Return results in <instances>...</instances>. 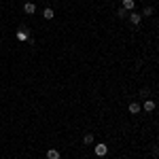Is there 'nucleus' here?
<instances>
[{
  "label": "nucleus",
  "mask_w": 159,
  "mask_h": 159,
  "mask_svg": "<svg viewBox=\"0 0 159 159\" xmlns=\"http://www.w3.org/2000/svg\"><path fill=\"white\" fill-rule=\"evenodd\" d=\"M157 157H159V148H157Z\"/></svg>",
  "instance_id": "f8f14e48"
},
{
  "label": "nucleus",
  "mask_w": 159,
  "mask_h": 159,
  "mask_svg": "<svg viewBox=\"0 0 159 159\" xmlns=\"http://www.w3.org/2000/svg\"><path fill=\"white\" fill-rule=\"evenodd\" d=\"M24 11L28 13V15H34V13H36V4H34V2H25V4H24Z\"/></svg>",
  "instance_id": "20e7f679"
},
{
  "label": "nucleus",
  "mask_w": 159,
  "mask_h": 159,
  "mask_svg": "<svg viewBox=\"0 0 159 159\" xmlns=\"http://www.w3.org/2000/svg\"><path fill=\"white\" fill-rule=\"evenodd\" d=\"M47 159H61V153L57 148H49L47 151Z\"/></svg>",
  "instance_id": "7ed1b4c3"
},
{
  "label": "nucleus",
  "mask_w": 159,
  "mask_h": 159,
  "mask_svg": "<svg viewBox=\"0 0 159 159\" xmlns=\"http://www.w3.org/2000/svg\"><path fill=\"white\" fill-rule=\"evenodd\" d=\"M153 13H155V11H153V9H151V7H147V9H144V11L140 13V15H142V17H151V15H153Z\"/></svg>",
  "instance_id": "9d476101"
},
{
  "label": "nucleus",
  "mask_w": 159,
  "mask_h": 159,
  "mask_svg": "<svg viewBox=\"0 0 159 159\" xmlns=\"http://www.w3.org/2000/svg\"><path fill=\"white\" fill-rule=\"evenodd\" d=\"M117 15H119V19H125V17H127L129 13L125 11V9H119V13H117Z\"/></svg>",
  "instance_id": "9b49d317"
},
{
  "label": "nucleus",
  "mask_w": 159,
  "mask_h": 159,
  "mask_svg": "<svg viewBox=\"0 0 159 159\" xmlns=\"http://www.w3.org/2000/svg\"><path fill=\"white\" fill-rule=\"evenodd\" d=\"M93 151H96V155H98V157H104V155L108 153V147H106L104 142H100V144H96V148H93Z\"/></svg>",
  "instance_id": "f257e3e1"
},
{
  "label": "nucleus",
  "mask_w": 159,
  "mask_h": 159,
  "mask_svg": "<svg viewBox=\"0 0 159 159\" xmlns=\"http://www.w3.org/2000/svg\"><path fill=\"white\" fill-rule=\"evenodd\" d=\"M157 140H159V134H157Z\"/></svg>",
  "instance_id": "ddd939ff"
},
{
  "label": "nucleus",
  "mask_w": 159,
  "mask_h": 159,
  "mask_svg": "<svg viewBox=\"0 0 159 159\" xmlns=\"http://www.w3.org/2000/svg\"><path fill=\"white\" fill-rule=\"evenodd\" d=\"M142 110L153 112V110H155V100H147V102H144V106H142Z\"/></svg>",
  "instance_id": "0eeeda50"
},
{
  "label": "nucleus",
  "mask_w": 159,
  "mask_h": 159,
  "mask_svg": "<svg viewBox=\"0 0 159 159\" xmlns=\"http://www.w3.org/2000/svg\"><path fill=\"white\" fill-rule=\"evenodd\" d=\"M127 110H129V112H132V115H138V112H140V110H142V106H140V104H138V102H132V104H129V106H127Z\"/></svg>",
  "instance_id": "39448f33"
},
{
  "label": "nucleus",
  "mask_w": 159,
  "mask_h": 159,
  "mask_svg": "<svg viewBox=\"0 0 159 159\" xmlns=\"http://www.w3.org/2000/svg\"><path fill=\"white\" fill-rule=\"evenodd\" d=\"M134 7H136L134 0H123V7H121V9H125V11L129 13V11H134Z\"/></svg>",
  "instance_id": "423d86ee"
},
{
  "label": "nucleus",
  "mask_w": 159,
  "mask_h": 159,
  "mask_svg": "<svg viewBox=\"0 0 159 159\" xmlns=\"http://www.w3.org/2000/svg\"><path fill=\"white\" fill-rule=\"evenodd\" d=\"M127 17H129V21H132V24H134L136 28H138V25L142 24V15H140V13H129Z\"/></svg>",
  "instance_id": "f03ea898"
},
{
  "label": "nucleus",
  "mask_w": 159,
  "mask_h": 159,
  "mask_svg": "<svg viewBox=\"0 0 159 159\" xmlns=\"http://www.w3.org/2000/svg\"><path fill=\"white\" fill-rule=\"evenodd\" d=\"M83 144H85V147L93 144V134H85V136H83Z\"/></svg>",
  "instance_id": "6e6552de"
},
{
  "label": "nucleus",
  "mask_w": 159,
  "mask_h": 159,
  "mask_svg": "<svg viewBox=\"0 0 159 159\" xmlns=\"http://www.w3.org/2000/svg\"><path fill=\"white\" fill-rule=\"evenodd\" d=\"M53 15H55L53 9H45V11H43V17H45V19H53Z\"/></svg>",
  "instance_id": "1a4fd4ad"
}]
</instances>
